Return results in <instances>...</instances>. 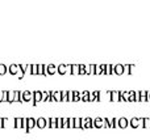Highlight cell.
Wrapping results in <instances>:
<instances>
[{
  "mask_svg": "<svg viewBox=\"0 0 150 140\" xmlns=\"http://www.w3.org/2000/svg\"><path fill=\"white\" fill-rule=\"evenodd\" d=\"M33 101V92L24 91L21 92V102H32Z\"/></svg>",
  "mask_w": 150,
  "mask_h": 140,
  "instance_id": "6da1fadb",
  "label": "cell"
},
{
  "mask_svg": "<svg viewBox=\"0 0 150 140\" xmlns=\"http://www.w3.org/2000/svg\"><path fill=\"white\" fill-rule=\"evenodd\" d=\"M115 127L127 128L128 127V119L127 118H115Z\"/></svg>",
  "mask_w": 150,
  "mask_h": 140,
  "instance_id": "7a4b0ae2",
  "label": "cell"
},
{
  "mask_svg": "<svg viewBox=\"0 0 150 140\" xmlns=\"http://www.w3.org/2000/svg\"><path fill=\"white\" fill-rule=\"evenodd\" d=\"M93 127V119L92 118H82V126L80 128L86 130V128H92Z\"/></svg>",
  "mask_w": 150,
  "mask_h": 140,
  "instance_id": "3957f363",
  "label": "cell"
},
{
  "mask_svg": "<svg viewBox=\"0 0 150 140\" xmlns=\"http://www.w3.org/2000/svg\"><path fill=\"white\" fill-rule=\"evenodd\" d=\"M128 126H130L133 128L140 127V126H142V118H137V117L132 118L130 120H128Z\"/></svg>",
  "mask_w": 150,
  "mask_h": 140,
  "instance_id": "277c9868",
  "label": "cell"
},
{
  "mask_svg": "<svg viewBox=\"0 0 150 140\" xmlns=\"http://www.w3.org/2000/svg\"><path fill=\"white\" fill-rule=\"evenodd\" d=\"M36 127V119L34 118H26V128L25 131L26 132H32V130Z\"/></svg>",
  "mask_w": 150,
  "mask_h": 140,
  "instance_id": "5b68a950",
  "label": "cell"
},
{
  "mask_svg": "<svg viewBox=\"0 0 150 140\" xmlns=\"http://www.w3.org/2000/svg\"><path fill=\"white\" fill-rule=\"evenodd\" d=\"M57 72V65L50 63V64L45 65V75H53V73Z\"/></svg>",
  "mask_w": 150,
  "mask_h": 140,
  "instance_id": "8992f818",
  "label": "cell"
},
{
  "mask_svg": "<svg viewBox=\"0 0 150 140\" xmlns=\"http://www.w3.org/2000/svg\"><path fill=\"white\" fill-rule=\"evenodd\" d=\"M109 101H112V102L121 101V98H120V92L119 91H111V93H109Z\"/></svg>",
  "mask_w": 150,
  "mask_h": 140,
  "instance_id": "52a82bcc",
  "label": "cell"
},
{
  "mask_svg": "<svg viewBox=\"0 0 150 140\" xmlns=\"http://www.w3.org/2000/svg\"><path fill=\"white\" fill-rule=\"evenodd\" d=\"M46 126H47V119H46V118L40 117V118H37V119H36V127H38V128H45Z\"/></svg>",
  "mask_w": 150,
  "mask_h": 140,
  "instance_id": "ba28073f",
  "label": "cell"
},
{
  "mask_svg": "<svg viewBox=\"0 0 150 140\" xmlns=\"http://www.w3.org/2000/svg\"><path fill=\"white\" fill-rule=\"evenodd\" d=\"M41 100H42V92L41 91H34L33 92V101H32V104L37 105L38 102H41Z\"/></svg>",
  "mask_w": 150,
  "mask_h": 140,
  "instance_id": "9c48e42d",
  "label": "cell"
},
{
  "mask_svg": "<svg viewBox=\"0 0 150 140\" xmlns=\"http://www.w3.org/2000/svg\"><path fill=\"white\" fill-rule=\"evenodd\" d=\"M104 119V127L113 128L115 127V118H103Z\"/></svg>",
  "mask_w": 150,
  "mask_h": 140,
  "instance_id": "30bf717a",
  "label": "cell"
},
{
  "mask_svg": "<svg viewBox=\"0 0 150 140\" xmlns=\"http://www.w3.org/2000/svg\"><path fill=\"white\" fill-rule=\"evenodd\" d=\"M115 75H122L124 73V64H113Z\"/></svg>",
  "mask_w": 150,
  "mask_h": 140,
  "instance_id": "8fae6325",
  "label": "cell"
},
{
  "mask_svg": "<svg viewBox=\"0 0 150 140\" xmlns=\"http://www.w3.org/2000/svg\"><path fill=\"white\" fill-rule=\"evenodd\" d=\"M93 127L103 128L104 127V119H103V118H100V117L95 118V119H93Z\"/></svg>",
  "mask_w": 150,
  "mask_h": 140,
  "instance_id": "7c38bea8",
  "label": "cell"
},
{
  "mask_svg": "<svg viewBox=\"0 0 150 140\" xmlns=\"http://www.w3.org/2000/svg\"><path fill=\"white\" fill-rule=\"evenodd\" d=\"M8 71H9L11 75H16V73L20 71V67H18V64H11L9 67H8Z\"/></svg>",
  "mask_w": 150,
  "mask_h": 140,
  "instance_id": "4fadbf2b",
  "label": "cell"
},
{
  "mask_svg": "<svg viewBox=\"0 0 150 140\" xmlns=\"http://www.w3.org/2000/svg\"><path fill=\"white\" fill-rule=\"evenodd\" d=\"M52 97H53V100L54 101H62V94H61V91H54V92H52Z\"/></svg>",
  "mask_w": 150,
  "mask_h": 140,
  "instance_id": "5bb4252c",
  "label": "cell"
},
{
  "mask_svg": "<svg viewBox=\"0 0 150 140\" xmlns=\"http://www.w3.org/2000/svg\"><path fill=\"white\" fill-rule=\"evenodd\" d=\"M113 73V64H104V75H112Z\"/></svg>",
  "mask_w": 150,
  "mask_h": 140,
  "instance_id": "9a60e30c",
  "label": "cell"
},
{
  "mask_svg": "<svg viewBox=\"0 0 150 140\" xmlns=\"http://www.w3.org/2000/svg\"><path fill=\"white\" fill-rule=\"evenodd\" d=\"M95 75H104V64H95Z\"/></svg>",
  "mask_w": 150,
  "mask_h": 140,
  "instance_id": "2e32d148",
  "label": "cell"
},
{
  "mask_svg": "<svg viewBox=\"0 0 150 140\" xmlns=\"http://www.w3.org/2000/svg\"><path fill=\"white\" fill-rule=\"evenodd\" d=\"M13 127L23 128V118H15V119H13Z\"/></svg>",
  "mask_w": 150,
  "mask_h": 140,
  "instance_id": "e0dca14e",
  "label": "cell"
},
{
  "mask_svg": "<svg viewBox=\"0 0 150 140\" xmlns=\"http://www.w3.org/2000/svg\"><path fill=\"white\" fill-rule=\"evenodd\" d=\"M90 100V92L88 91H83L80 93V101H84V102H88Z\"/></svg>",
  "mask_w": 150,
  "mask_h": 140,
  "instance_id": "ac0fdd59",
  "label": "cell"
},
{
  "mask_svg": "<svg viewBox=\"0 0 150 140\" xmlns=\"http://www.w3.org/2000/svg\"><path fill=\"white\" fill-rule=\"evenodd\" d=\"M140 102H148V91H140Z\"/></svg>",
  "mask_w": 150,
  "mask_h": 140,
  "instance_id": "d6986e66",
  "label": "cell"
},
{
  "mask_svg": "<svg viewBox=\"0 0 150 140\" xmlns=\"http://www.w3.org/2000/svg\"><path fill=\"white\" fill-rule=\"evenodd\" d=\"M57 71L61 73V75H65V73H67V64H59L57 67Z\"/></svg>",
  "mask_w": 150,
  "mask_h": 140,
  "instance_id": "ffe728a7",
  "label": "cell"
},
{
  "mask_svg": "<svg viewBox=\"0 0 150 140\" xmlns=\"http://www.w3.org/2000/svg\"><path fill=\"white\" fill-rule=\"evenodd\" d=\"M13 100H15V91H8L7 102H9V104H13Z\"/></svg>",
  "mask_w": 150,
  "mask_h": 140,
  "instance_id": "44dd1931",
  "label": "cell"
},
{
  "mask_svg": "<svg viewBox=\"0 0 150 140\" xmlns=\"http://www.w3.org/2000/svg\"><path fill=\"white\" fill-rule=\"evenodd\" d=\"M71 94H73V100H71L73 102L80 101V93L78 91H71Z\"/></svg>",
  "mask_w": 150,
  "mask_h": 140,
  "instance_id": "7402d4cb",
  "label": "cell"
},
{
  "mask_svg": "<svg viewBox=\"0 0 150 140\" xmlns=\"http://www.w3.org/2000/svg\"><path fill=\"white\" fill-rule=\"evenodd\" d=\"M37 75H45V64H37Z\"/></svg>",
  "mask_w": 150,
  "mask_h": 140,
  "instance_id": "603a6c76",
  "label": "cell"
},
{
  "mask_svg": "<svg viewBox=\"0 0 150 140\" xmlns=\"http://www.w3.org/2000/svg\"><path fill=\"white\" fill-rule=\"evenodd\" d=\"M80 126H82V118H74L73 128H80Z\"/></svg>",
  "mask_w": 150,
  "mask_h": 140,
  "instance_id": "cb8c5ba5",
  "label": "cell"
},
{
  "mask_svg": "<svg viewBox=\"0 0 150 140\" xmlns=\"http://www.w3.org/2000/svg\"><path fill=\"white\" fill-rule=\"evenodd\" d=\"M71 73L79 75V64H71Z\"/></svg>",
  "mask_w": 150,
  "mask_h": 140,
  "instance_id": "d4e9b609",
  "label": "cell"
},
{
  "mask_svg": "<svg viewBox=\"0 0 150 140\" xmlns=\"http://www.w3.org/2000/svg\"><path fill=\"white\" fill-rule=\"evenodd\" d=\"M13 102H21V92L20 91H15V100Z\"/></svg>",
  "mask_w": 150,
  "mask_h": 140,
  "instance_id": "484cf974",
  "label": "cell"
},
{
  "mask_svg": "<svg viewBox=\"0 0 150 140\" xmlns=\"http://www.w3.org/2000/svg\"><path fill=\"white\" fill-rule=\"evenodd\" d=\"M142 127L150 128V118H142Z\"/></svg>",
  "mask_w": 150,
  "mask_h": 140,
  "instance_id": "4316f807",
  "label": "cell"
},
{
  "mask_svg": "<svg viewBox=\"0 0 150 140\" xmlns=\"http://www.w3.org/2000/svg\"><path fill=\"white\" fill-rule=\"evenodd\" d=\"M8 71V67L5 64H3V63H0V75H5Z\"/></svg>",
  "mask_w": 150,
  "mask_h": 140,
  "instance_id": "83f0119b",
  "label": "cell"
},
{
  "mask_svg": "<svg viewBox=\"0 0 150 140\" xmlns=\"http://www.w3.org/2000/svg\"><path fill=\"white\" fill-rule=\"evenodd\" d=\"M61 94H62V101H63V102H66V101H67L69 91H61Z\"/></svg>",
  "mask_w": 150,
  "mask_h": 140,
  "instance_id": "f1b7e54d",
  "label": "cell"
},
{
  "mask_svg": "<svg viewBox=\"0 0 150 140\" xmlns=\"http://www.w3.org/2000/svg\"><path fill=\"white\" fill-rule=\"evenodd\" d=\"M88 75H95V64L88 65Z\"/></svg>",
  "mask_w": 150,
  "mask_h": 140,
  "instance_id": "f546056e",
  "label": "cell"
},
{
  "mask_svg": "<svg viewBox=\"0 0 150 140\" xmlns=\"http://www.w3.org/2000/svg\"><path fill=\"white\" fill-rule=\"evenodd\" d=\"M130 96H129V101L130 102H136V91H129Z\"/></svg>",
  "mask_w": 150,
  "mask_h": 140,
  "instance_id": "4dcf8cb0",
  "label": "cell"
},
{
  "mask_svg": "<svg viewBox=\"0 0 150 140\" xmlns=\"http://www.w3.org/2000/svg\"><path fill=\"white\" fill-rule=\"evenodd\" d=\"M79 75H86V64H79Z\"/></svg>",
  "mask_w": 150,
  "mask_h": 140,
  "instance_id": "1f68e13d",
  "label": "cell"
},
{
  "mask_svg": "<svg viewBox=\"0 0 150 140\" xmlns=\"http://www.w3.org/2000/svg\"><path fill=\"white\" fill-rule=\"evenodd\" d=\"M62 127L69 128V118H62Z\"/></svg>",
  "mask_w": 150,
  "mask_h": 140,
  "instance_id": "d6a6232c",
  "label": "cell"
},
{
  "mask_svg": "<svg viewBox=\"0 0 150 140\" xmlns=\"http://www.w3.org/2000/svg\"><path fill=\"white\" fill-rule=\"evenodd\" d=\"M30 73L32 75H37V64H30Z\"/></svg>",
  "mask_w": 150,
  "mask_h": 140,
  "instance_id": "836d02e7",
  "label": "cell"
},
{
  "mask_svg": "<svg viewBox=\"0 0 150 140\" xmlns=\"http://www.w3.org/2000/svg\"><path fill=\"white\" fill-rule=\"evenodd\" d=\"M124 73H130V64H124Z\"/></svg>",
  "mask_w": 150,
  "mask_h": 140,
  "instance_id": "e575fe53",
  "label": "cell"
},
{
  "mask_svg": "<svg viewBox=\"0 0 150 140\" xmlns=\"http://www.w3.org/2000/svg\"><path fill=\"white\" fill-rule=\"evenodd\" d=\"M62 127V118H57V128Z\"/></svg>",
  "mask_w": 150,
  "mask_h": 140,
  "instance_id": "d590c367",
  "label": "cell"
},
{
  "mask_svg": "<svg viewBox=\"0 0 150 140\" xmlns=\"http://www.w3.org/2000/svg\"><path fill=\"white\" fill-rule=\"evenodd\" d=\"M73 126H74V118H69V127L73 128Z\"/></svg>",
  "mask_w": 150,
  "mask_h": 140,
  "instance_id": "8d00e7d4",
  "label": "cell"
},
{
  "mask_svg": "<svg viewBox=\"0 0 150 140\" xmlns=\"http://www.w3.org/2000/svg\"><path fill=\"white\" fill-rule=\"evenodd\" d=\"M136 102H140V91H136Z\"/></svg>",
  "mask_w": 150,
  "mask_h": 140,
  "instance_id": "74e56055",
  "label": "cell"
},
{
  "mask_svg": "<svg viewBox=\"0 0 150 140\" xmlns=\"http://www.w3.org/2000/svg\"><path fill=\"white\" fill-rule=\"evenodd\" d=\"M23 128L24 130L26 128V118H23Z\"/></svg>",
  "mask_w": 150,
  "mask_h": 140,
  "instance_id": "f35d334b",
  "label": "cell"
},
{
  "mask_svg": "<svg viewBox=\"0 0 150 140\" xmlns=\"http://www.w3.org/2000/svg\"><path fill=\"white\" fill-rule=\"evenodd\" d=\"M67 73H71V64H67Z\"/></svg>",
  "mask_w": 150,
  "mask_h": 140,
  "instance_id": "ab89813d",
  "label": "cell"
},
{
  "mask_svg": "<svg viewBox=\"0 0 150 140\" xmlns=\"http://www.w3.org/2000/svg\"><path fill=\"white\" fill-rule=\"evenodd\" d=\"M148 101H150V92H148Z\"/></svg>",
  "mask_w": 150,
  "mask_h": 140,
  "instance_id": "60d3db41",
  "label": "cell"
},
{
  "mask_svg": "<svg viewBox=\"0 0 150 140\" xmlns=\"http://www.w3.org/2000/svg\"><path fill=\"white\" fill-rule=\"evenodd\" d=\"M0 127H1V118H0Z\"/></svg>",
  "mask_w": 150,
  "mask_h": 140,
  "instance_id": "b9f144b4",
  "label": "cell"
}]
</instances>
